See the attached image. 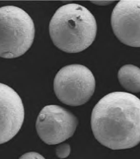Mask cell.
<instances>
[{"label": "cell", "mask_w": 140, "mask_h": 159, "mask_svg": "<svg viewBox=\"0 0 140 159\" xmlns=\"http://www.w3.org/2000/svg\"><path fill=\"white\" fill-rule=\"evenodd\" d=\"M19 159H46L38 152H31L24 154Z\"/></svg>", "instance_id": "10"}, {"label": "cell", "mask_w": 140, "mask_h": 159, "mask_svg": "<svg viewBox=\"0 0 140 159\" xmlns=\"http://www.w3.org/2000/svg\"><path fill=\"white\" fill-rule=\"evenodd\" d=\"M24 116L20 96L12 88L0 83V144L8 142L18 133Z\"/></svg>", "instance_id": "7"}, {"label": "cell", "mask_w": 140, "mask_h": 159, "mask_svg": "<svg viewBox=\"0 0 140 159\" xmlns=\"http://www.w3.org/2000/svg\"><path fill=\"white\" fill-rule=\"evenodd\" d=\"M78 124V119L70 111L56 105H48L39 113L36 128L43 142L55 145L72 136Z\"/></svg>", "instance_id": "5"}, {"label": "cell", "mask_w": 140, "mask_h": 159, "mask_svg": "<svg viewBox=\"0 0 140 159\" xmlns=\"http://www.w3.org/2000/svg\"><path fill=\"white\" fill-rule=\"evenodd\" d=\"M97 26L93 14L87 8L71 3L60 7L50 21L49 33L54 44L69 53L82 52L92 44Z\"/></svg>", "instance_id": "2"}, {"label": "cell", "mask_w": 140, "mask_h": 159, "mask_svg": "<svg viewBox=\"0 0 140 159\" xmlns=\"http://www.w3.org/2000/svg\"><path fill=\"white\" fill-rule=\"evenodd\" d=\"M34 35V22L26 11L14 6L0 7V57L22 56L31 47Z\"/></svg>", "instance_id": "3"}, {"label": "cell", "mask_w": 140, "mask_h": 159, "mask_svg": "<svg viewBox=\"0 0 140 159\" xmlns=\"http://www.w3.org/2000/svg\"><path fill=\"white\" fill-rule=\"evenodd\" d=\"M118 79L123 88L132 93L140 92V69L132 65H124L119 70Z\"/></svg>", "instance_id": "8"}, {"label": "cell", "mask_w": 140, "mask_h": 159, "mask_svg": "<svg viewBox=\"0 0 140 159\" xmlns=\"http://www.w3.org/2000/svg\"><path fill=\"white\" fill-rule=\"evenodd\" d=\"M92 2L95 4L97 5L98 6H106V5L110 4L113 3L114 1H93Z\"/></svg>", "instance_id": "11"}, {"label": "cell", "mask_w": 140, "mask_h": 159, "mask_svg": "<svg viewBox=\"0 0 140 159\" xmlns=\"http://www.w3.org/2000/svg\"><path fill=\"white\" fill-rule=\"evenodd\" d=\"M111 25L122 43L140 47V0L119 1L113 10Z\"/></svg>", "instance_id": "6"}, {"label": "cell", "mask_w": 140, "mask_h": 159, "mask_svg": "<svg viewBox=\"0 0 140 159\" xmlns=\"http://www.w3.org/2000/svg\"><path fill=\"white\" fill-rule=\"evenodd\" d=\"M91 126L96 139L112 150L140 143V99L125 92L109 93L93 109Z\"/></svg>", "instance_id": "1"}, {"label": "cell", "mask_w": 140, "mask_h": 159, "mask_svg": "<svg viewBox=\"0 0 140 159\" xmlns=\"http://www.w3.org/2000/svg\"><path fill=\"white\" fill-rule=\"evenodd\" d=\"M96 81L92 71L83 65H71L63 67L54 81V89L56 97L65 104L81 106L93 95Z\"/></svg>", "instance_id": "4"}, {"label": "cell", "mask_w": 140, "mask_h": 159, "mask_svg": "<svg viewBox=\"0 0 140 159\" xmlns=\"http://www.w3.org/2000/svg\"><path fill=\"white\" fill-rule=\"evenodd\" d=\"M70 152V147L68 143H65L59 145L56 148V154L59 158H66L69 156Z\"/></svg>", "instance_id": "9"}]
</instances>
